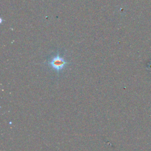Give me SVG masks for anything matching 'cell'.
<instances>
[{"label": "cell", "instance_id": "cell-1", "mask_svg": "<svg viewBox=\"0 0 151 151\" xmlns=\"http://www.w3.org/2000/svg\"><path fill=\"white\" fill-rule=\"evenodd\" d=\"M67 64L68 62L59 53H57L56 55L52 57L47 62L48 65L57 73H60L64 69Z\"/></svg>", "mask_w": 151, "mask_h": 151}]
</instances>
